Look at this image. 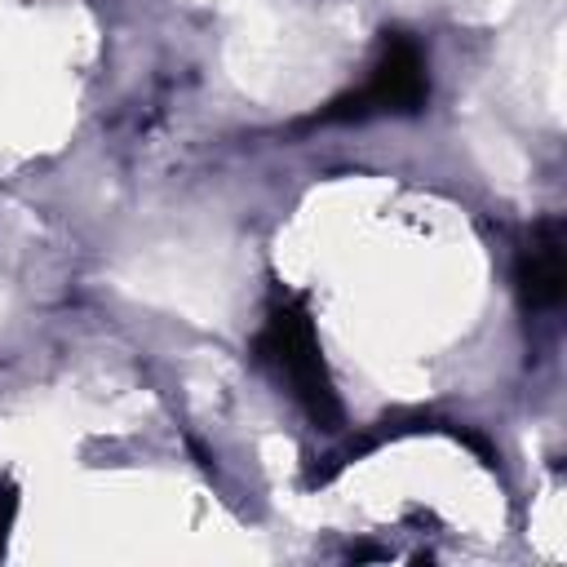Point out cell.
Returning a JSON list of instances; mask_svg holds the SVG:
<instances>
[{"label": "cell", "mask_w": 567, "mask_h": 567, "mask_svg": "<svg viewBox=\"0 0 567 567\" xmlns=\"http://www.w3.org/2000/svg\"><path fill=\"white\" fill-rule=\"evenodd\" d=\"M430 97V71H425V53L416 40L385 31L368 80L350 93H341L323 120H372V115H416Z\"/></svg>", "instance_id": "2"}, {"label": "cell", "mask_w": 567, "mask_h": 567, "mask_svg": "<svg viewBox=\"0 0 567 567\" xmlns=\"http://www.w3.org/2000/svg\"><path fill=\"white\" fill-rule=\"evenodd\" d=\"M257 363L275 372V381L297 399V408L319 425V430H337L341 421V403L319 350V332L315 319L306 310V301L288 288H279L266 306V323L252 341Z\"/></svg>", "instance_id": "1"}, {"label": "cell", "mask_w": 567, "mask_h": 567, "mask_svg": "<svg viewBox=\"0 0 567 567\" xmlns=\"http://www.w3.org/2000/svg\"><path fill=\"white\" fill-rule=\"evenodd\" d=\"M13 518H18V487L9 478H0V554H4V540H9Z\"/></svg>", "instance_id": "4"}, {"label": "cell", "mask_w": 567, "mask_h": 567, "mask_svg": "<svg viewBox=\"0 0 567 567\" xmlns=\"http://www.w3.org/2000/svg\"><path fill=\"white\" fill-rule=\"evenodd\" d=\"M563 284H567V261H563V221L545 217L527 230L518 257H514V288L527 315L554 310L563 301Z\"/></svg>", "instance_id": "3"}]
</instances>
